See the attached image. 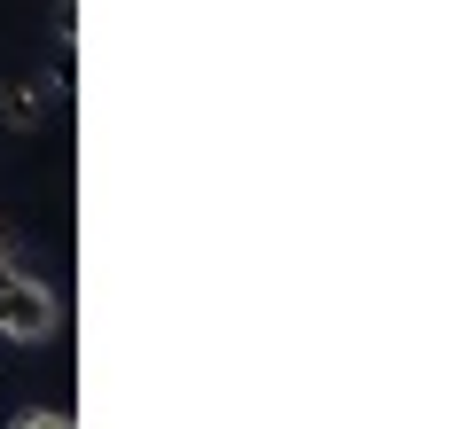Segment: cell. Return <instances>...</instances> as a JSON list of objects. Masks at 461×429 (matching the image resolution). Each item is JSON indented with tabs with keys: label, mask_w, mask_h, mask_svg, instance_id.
Returning <instances> with one entry per match:
<instances>
[{
	"label": "cell",
	"mask_w": 461,
	"mask_h": 429,
	"mask_svg": "<svg viewBox=\"0 0 461 429\" xmlns=\"http://www.w3.org/2000/svg\"><path fill=\"white\" fill-rule=\"evenodd\" d=\"M55 328H63L55 289L24 258H0V344H48Z\"/></svg>",
	"instance_id": "obj_1"
},
{
	"label": "cell",
	"mask_w": 461,
	"mask_h": 429,
	"mask_svg": "<svg viewBox=\"0 0 461 429\" xmlns=\"http://www.w3.org/2000/svg\"><path fill=\"white\" fill-rule=\"evenodd\" d=\"M48 102H55L48 78H8V86H0V125H8V133H40Z\"/></svg>",
	"instance_id": "obj_2"
},
{
	"label": "cell",
	"mask_w": 461,
	"mask_h": 429,
	"mask_svg": "<svg viewBox=\"0 0 461 429\" xmlns=\"http://www.w3.org/2000/svg\"><path fill=\"white\" fill-rule=\"evenodd\" d=\"M8 429H71V414H63V406H24Z\"/></svg>",
	"instance_id": "obj_3"
},
{
	"label": "cell",
	"mask_w": 461,
	"mask_h": 429,
	"mask_svg": "<svg viewBox=\"0 0 461 429\" xmlns=\"http://www.w3.org/2000/svg\"><path fill=\"white\" fill-rule=\"evenodd\" d=\"M0 258H16V242H8V235H0Z\"/></svg>",
	"instance_id": "obj_4"
}]
</instances>
